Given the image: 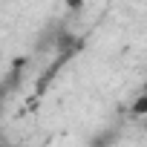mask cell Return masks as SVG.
I'll list each match as a JSON object with an SVG mask.
<instances>
[{
	"mask_svg": "<svg viewBox=\"0 0 147 147\" xmlns=\"http://www.w3.org/2000/svg\"><path fill=\"white\" fill-rule=\"evenodd\" d=\"M84 3V0H69V6H81Z\"/></svg>",
	"mask_w": 147,
	"mask_h": 147,
	"instance_id": "6da1fadb",
	"label": "cell"
},
{
	"mask_svg": "<svg viewBox=\"0 0 147 147\" xmlns=\"http://www.w3.org/2000/svg\"><path fill=\"white\" fill-rule=\"evenodd\" d=\"M0 113H3V104H0Z\"/></svg>",
	"mask_w": 147,
	"mask_h": 147,
	"instance_id": "7a4b0ae2",
	"label": "cell"
}]
</instances>
